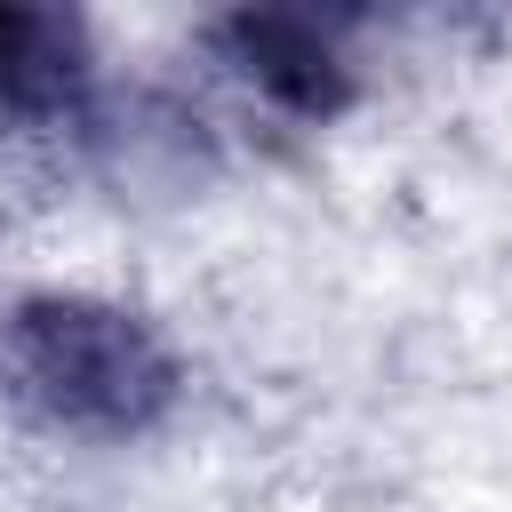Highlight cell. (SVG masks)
Instances as JSON below:
<instances>
[{"mask_svg":"<svg viewBox=\"0 0 512 512\" xmlns=\"http://www.w3.org/2000/svg\"><path fill=\"white\" fill-rule=\"evenodd\" d=\"M8 400L80 440H136L176 408V352L160 328L112 296H24L0 320Z\"/></svg>","mask_w":512,"mask_h":512,"instance_id":"1","label":"cell"},{"mask_svg":"<svg viewBox=\"0 0 512 512\" xmlns=\"http://www.w3.org/2000/svg\"><path fill=\"white\" fill-rule=\"evenodd\" d=\"M216 40H224L232 72H240L264 104H280V112H296V120H328V112L352 104L344 32H336L328 16H312V8H240V16L216 24Z\"/></svg>","mask_w":512,"mask_h":512,"instance_id":"2","label":"cell"},{"mask_svg":"<svg viewBox=\"0 0 512 512\" xmlns=\"http://www.w3.org/2000/svg\"><path fill=\"white\" fill-rule=\"evenodd\" d=\"M88 88V32L64 8L0 0V120H56Z\"/></svg>","mask_w":512,"mask_h":512,"instance_id":"3","label":"cell"}]
</instances>
